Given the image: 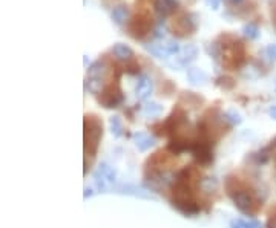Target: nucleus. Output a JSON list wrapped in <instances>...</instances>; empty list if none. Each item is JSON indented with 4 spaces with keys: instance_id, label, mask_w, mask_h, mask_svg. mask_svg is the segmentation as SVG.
Returning a JSON list of instances; mask_svg holds the SVG:
<instances>
[{
    "instance_id": "nucleus-1",
    "label": "nucleus",
    "mask_w": 276,
    "mask_h": 228,
    "mask_svg": "<svg viewBox=\"0 0 276 228\" xmlns=\"http://www.w3.org/2000/svg\"><path fill=\"white\" fill-rule=\"evenodd\" d=\"M103 137V124L97 117L85 118V152L94 156Z\"/></svg>"
},
{
    "instance_id": "nucleus-2",
    "label": "nucleus",
    "mask_w": 276,
    "mask_h": 228,
    "mask_svg": "<svg viewBox=\"0 0 276 228\" xmlns=\"http://www.w3.org/2000/svg\"><path fill=\"white\" fill-rule=\"evenodd\" d=\"M94 181H95L97 188H99L102 193H108L110 190V187L117 181V172L113 170V167L106 164V162H102L99 169H97L94 173Z\"/></svg>"
},
{
    "instance_id": "nucleus-3",
    "label": "nucleus",
    "mask_w": 276,
    "mask_h": 228,
    "mask_svg": "<svg viewBox=\"0 0 276 228\" xmlns=\"http://www.w3.org/2000/svg\"><path fill=\"white\" fill-rule=\"evenodd\" d=\"M127 29H129V34H131L134 39H144L151 32V29H152V19H151V15L146 14V12L135 15V17L131 22H129Z\"/></svg>"
},
{
    "instance_id": "nucleus-4",
    "label": "nucleus",
    "mask_w": 276,
    "mask_h": 228,
    "mask_svg": "<svg viewBox=\"0 0 276 228\" xmlns=\"http://www.w3.org/2000/svg\"><path fill=\"white\" fill-rule=\"evenodd\" d=\"M198 26V22H197V15L195 14H183L180 17H176L173 22H172V31L173 34L180 36V37H184V36H189L192 32L197 29Z\"/></svg>"
},
{
    "instance_id": "nucleus-5",
    "label": "nucleus",
    "mask_w": 276,
    "mask_h": 228,
    "mask_svg": "<svg viewBox=\"0 0 276 228\" xmlns=\"http://www.w3.org/2000/svg\"><path fill=\"white\" fill-rule=\"evenodd\" d=\"M123 100H124V96H123V93H121L118 85H115V86L112 85V86L106 88V89L102 92V96L99 98V101H100L106 109L117 107L118 104L123 103Z\"/></svg>"
},
{
    "instance_id": "nucleus-6",
    "label": "nucleus",
    "mask_w": 276,
    "mask_h": 228,
    "mask_svg": "<svg viewBox=\"0 0 276 228\" xmlns=\"http://www.w3.org/2000/svg\"><path fill=\"white\" fill-rule=\"evenodd\" d=\"M189 150L193 153V156L197 158V161L201 162V164H210V162L214 161L212 149H210V145L207 142H203V141L193 142V144H190Z\"/></svg>"
},
{
    "instance_id": "nucleus-7",
    "label": "nucleus",
    "mask_w": 276,
    "mask_h": 228,
    "mask_svg": "<svg viewBox=\"0 0 276 228\" xmlns=\"http://www.w3.org/2000/svg\"><path fill=\"white\" fill-rule=\"evenodd\" d=\"M154 92V81L149 75L141 74L135 85V95L138 100H148Z\"/></svg>"
},
{
    "instance_id": "nucleus-8",
    "label": "nucleus",
    "mask_w": 276,
    "mask_h": 228,
    "mask_svg": "<svg viewBox=\"0 0 276 228\" xmlns=\"http://www.w3.org/2000/svg\"><path fill=\"white\" fill-rule=\"evenodd\" d=\"M172 181H175V179L170 173H155L148 179V185L151 190L157 191L160 188H166Z\"/></svg>"
},
{
    "instance_id": "nucleus-9",
    "label": "nucleus",
    "mask_w": 276,
    "mask_h": 228,
    "mask_svg": "<svg viewBox=\"0 0 276 228\" xmlns=\"http://www.w3.org/2000/svg\"><path fill=\"white\" fill-rule=\"evenodd\" d=\"M154 8L160 17H167L178 9V2L176 0H154Z\"/></svg>"
},
{
    "instance_id": "nucleus-10",
    "label": "nucleus",
    "mask_w": 276,
    "mask_h": 228,
    "mask_svg": "<svg viewBox=\"0 0 276 228\" xmlns=\"http://www.w3.org/2000/svg\"><path fill=\"white\" fill-rule=\"evenodd\" d=\"M232 198H233L235 207L239 211H242V213H249V211H252V208H253V199H252V196H250L249 193L238 191V193L233 194Z\"/></svg>"
},
{
    "instance_id": "nucleus-11",
    "label": "nucleus",
    "mask_w": 276,
    "mask_h": 228,
    "mask_svg": "<svg viewBox=\"0 0 276 228\" xmlns=\"http://www.w3.org/2000/svg\"><path fill=\"white\" fill-rule=\"evenodd\" d=\"M117 193L120 194H129V196H135V198H143V199H154L151 191L148 190H143L137 185H131V184H124L115 188Z\"/></svg>"
},
{
    "instance_id": "nucleus-12",
    "label": "nucleus",
    "mask_w": 276,
    "mask_h": 228,
    "mask_svg": "<svg viewBox=\"0 0 276 228\" xmlns=\"http://www.w3.org/2000/svg\"><path fill=\"white\" fill-rule=\"evenodd\" d=\"M172 205H173V208H176L178 211H181V213L186 215V216H193L200 211L198 205L195 204L192 199H175L173 198Z\"/></svg>"
},
{
    "instance_id": "nucleus-13",
    "label": "nucleus",
    "mask_w": 276,
    "mask_h": 228,
    "mask_svg": "<svg viewBox=\"0 0 276 228\" xmlns=\"http://www.w3.org/2000/svg\"><path fill=\"white\" fill-rule=\"evenodd\" d=\"M134 142H135V147L140 150V152H146L152 149L154 145L157 144V139L154 137H151L149 134L146 132H138L134 135Z\"/></svg>"
},
{
    "instance_id": "nucleus-14",
    "label": "nucleus",
    "mask_w": 276,
    "mask_h": 228,
    "mask_svg": "<svg viewBox=\"0 0 276 228\" xmlns=\"http://www.w3.org/2000/svg\"><path fill=\"white\" fill-rule=\"evenodd\" d=\"M110 17H112L113 23H117L118 26H123L124 23L129 22V17H131V9H129V6L124 5V3L117 5L115 8L112 9Z\"/></svg>"
},
{
    "instance_id": "nucleus-15",
    "label": "nucleus",
    "mask_w": 276,
    "mask_h": 228,
    "mask_svg": "<svg viewBox=\"0 0 276 228\" xmlns=\"http://www.w3.org/2000/svg\"><path fill=\"white\" fill-rule=\"evenodd\" d=\"M187 78L190 81V85H193V86H204L207 81H209L207 74L204 71L198 69V68L187 69Z\"/></svg>"
},
{
    "instance_id": "nucleus-16",
    "label": "nucleus",
    "mask_w": 276,
    "mask_h": 228,
    "mask_svg": "<svg viewBox=\"0 0 276 228\" xmlns=\"http://www.w3.org/2000/svg\"><path fill=\"white\" fill-rule=\"evenodd\" d=\"M112 54L115 55L118 60H123V61H129V60H132V57H134L132 47L124 45V43H115V45H113Z\"/></svg>"
},
{
    "instance_id": "nucleus-17",
    "label": "nucleus",
    "mask_w": 276,
    "mask_h": 228,
    "mask_svg": "<svg viewBox=\"0 0 276 228\" xmlns=\"http://www.w3.org/2000/svg\"><path fill=\"white\" fill-rule=\"evenodd\" d=\"M197 57H198V46L190 43V45H186L183 51H180V57H178V60H180V64H189Z\"/></svg>"
},
{
    "instance_id": "nucleus-18",
    "label": "nucleus",
    "mask_w": 276,
    "mask_h": 228,
    "mask_svg": "<svg viewBox=\"0 0 276 228\" xmlns=\"http://www.w3.org/2000/svg\"><path fill=\"white\" fill-rule=\"evenodd\" d=\"M106 74H108V66L102 60L94 61L88 68V78H105Z\"/></svg>"
},
{
    "instance_id": "nucleus-19",
    "label": "nucleus",
    "mask_w": 276,
    "mask_h": 228,
    "mask_svg": "<svg viewBox=\"0 0 276 228\" xmlns=\"http://www.w3.org/2000/svg\"><path fill=\"white\" fill-rule=\"evenodd\" d=\"M144 47H146V51L151 52L157 58H167L170 55L167 52L163 42H161V43H148V45H144Z\"/></svg>"
},
{
    "instance_id": "nucleus-20",
    "label": "nucleus",
    "mask_w": 276,
    "mask_h": 228,
    "mask_svg": "<svg viewBox=\"0 0 276 228\" xmlns=\"http://www.w3.org/2000/svg\"><path fill=\"white\" fill-rule=\"evenodd\" d=\"M163 110H165V107L161 104L151 101V103H146L143 106V115L148 117V118H157V117L161 115V113H163Z\"/></svg>"
},
{
    "instance_id": "nucleus-21",
    "label": "nucleus",
    "mask_w": 276,
    "mask_h": 228,
    "mask_svg": "<svg viewBox=\"0 0 276 228\" xmlns=\"http://www.w3.org/2000/svg\"><path fill=\"white\" fill-rule=\"evenodd\" d=\"M86 91L94 95H99L105 91V78H88L86 80Z\"/></svg>"
},
{
    "instance_id": "nucleus-22",
    "label": "nucleus",
    "mask_w": 276,
    "mask_h": 228,
    "mask_svg": "<svg viewBox=\"0 0 276 228\" xmlns=\"http://www.w3.org/2000/svg\"><path fill=\"white\" fill-rule=\"evenodd\" d=\"M230 228H264L263 224L256 219H233Z\"/></svg>"
},
{
    "instance_id": "nucleus-23",
    "label": "nucleus",
    "mask_w": 276,
    "mask_h": 228,
    "mask_svg": "<svg viewBox=\"0 0 276 228\" xmlns=\"http://www.w3.org/2000/svg\"><path fill=\"white\" fill-rule=\"evenodd\" d=\"M242 34H244V37H247L249 40H255L259 37V26L253 22H249L242 26Z\"/></svg>"
},
{
    "instance_id": "nucleus-24",
    "label": "nucleus",
    "mask_w": 276,
    "mask_h": 228,
    "mask_svg": "<svg viewBox=\"0 0 276 228\" xmlns=\"http://www.w3.org/2000/svg\"><path fill=\"white\" fill-rule=\"evenodd\" d=\"M109 126H110V134L115 137V138H120L123 135V123H121V118L120 117H110L109 120Z\"/></svg>"
},
{
    "instance_id": "nucleus-25",
    "label": "nucleus",
    "mask_w": 276,
    "mask_h": 228,
    "mask_svg": "<svg viewBox=\"0 0 276 228\" xmlns=\"http://www.w3.org/2000/svg\"><path fill=\"white\" fill-rule=\"evenodd\" d=\"M222 120L224 121H227L229 124H232V126H238V124H241L242 123V118H241V115L236 112V110H227L225 113H222Z\"/></svg>"
},
{
    "instance_id": "nucleus-26",
    "label": "nucleus",
    "mask_w": 276,
    "mask_h": 228,
    "mask_svg": "<svg viewBox=\"0 0 276 228\" xmlns=\"http://www.w3.org/2000/svg\"><path fill=\"white\" fill-rule=\"evenodd\" d=\"M201 188H203L204 191L210 193L212 190L217 188V181H215L214 178H206V179H203V182H201Z\"/></svg>"
},
{
    "instance_id": "nucleus-27",
    "label": "nucleus",
    "mask_w": 276,
    "mask_h": 228,
    "mask_svg": "<svg viewBox=\"0 0 276 228\" xmlns=\"http://www.w3.org/2000/svg\"><path fill=\"white\" fill-rule=\"evenodd\" d=\"M266 54H267V57H269L270 60L276 61V43H273V45H269V46H267Z\"/></svg>"
},
{
    "instance_id": "nucleus-28",
    "label": "nucleus",
    "mask_w": 276,
    "mask_h": 228,
    "mask_svg": "<svg viewBox=\"0 0 276 228\" xmlns=\"http://www.w3.org/2000/svg\"><path fill=\"white\" fill-rule=\"evenodd\" d=\"M206 5L212 9H218L221 5V0H206Z\"/></svg>"
},
{
    "instance_id": "nucleus-29",
    "label": "nucleus",
    "mask_w": 276,
    "mask_h": 228,
    "mask_svg": "<svg viewBox=\"0 0 276 228\" xmlns=\"http://www.w3.org/2000/svg\"><path fill=\"white\" fill-rule=\"evenodd\" d=\"M267 113L270 115V118L276 120V106H270V107H269V110H267Z\"/></svg>"
},
{
    "instance_id": "nucleus-30",
    "label": "nucleus",
    "mask_w": 276,
    "mask_h": 228,
    "mask_svg": "<svg viewBox=\"0 0 276 228\" xmlns=\"http://www.w3.org/2000/svg\"><path fill=\"white\" fill-rule=\"evenodd\" d=\"M88 196H92V190L91 188H85V198H88Z\"/></svg>"
},
{
    "instance_id": "nucleus-31",
    "label": "nucleus",
    "mask_w": 276,
    "mask_h": 228,
    "mask_svg": "<svg viewBox=\"0 0 276 228\" xmlns=\"http://www.w3.org/2000/svg\"><path fill=\"white\" fill-rule=\"evenodd\" d=\"M267 228H276V219L275 221H270L269 225H267Z\"/></svg>"
},
{
    "instance_id": "nucleus-32",
    "label": "nucleus",
    "mask_w": 276,
    "mask_h": 228,
    "mask_svg": "<svg viewBox=\"0 0 276 228\" xmlns=\"http://www.w3.org/2000/svg\"><path fill=\"white\" fill-rule=\"evenodd\" d=\"M230 3H233V5H239V3H242L244 2V0H229Z\"/></svg>"
},
{
    "instance_id": "nucleus-33",
    "label": "nucleus",
    "mask_w": 276,
    "mask_h": 228,
    "mask_svg": "<svg viewBox=\"0 0 276 228\" xmlns=\"http://www.w3.org/2000/svg\"><path fill=\"white\" fill-rule=\"evenodd\" d=\"M83 61H85V66H88V57L86 55L83 57Z\"/></svg>"
},
{
    "instance_id": "nucleus-34",
    "label": "nucleus",
    "mask_w": 276,
    "mask_h": 228,
    "mask_svg": "<svg viewBox=\"0 0 276 228\" xmlns=\"http://www.w3.org/2000/svg\"><path fill=\"white\" fill-rule=\"evenodd\" d=\"M275 89H276V78H275Z\"/></svg>"
}]
</instances>
